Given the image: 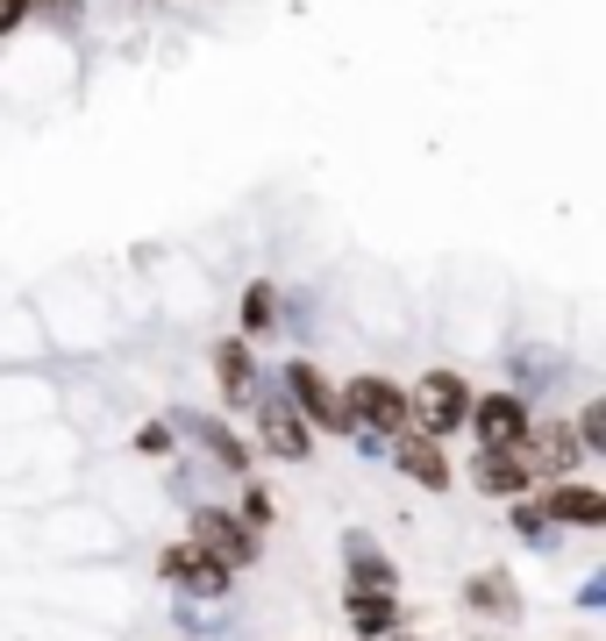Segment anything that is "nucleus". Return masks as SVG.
I'll use <instances>...</instances> for the list:
<instances>
[{
    "label": "nucleus",
    "instance_id": "obj_1",
    "mask_svg": "<svg viewBox=\"0 0 606 641\" xmlns=\"http://www.w3.org/2000/svg\"><path fill=\"white\" fill-rule=\"evenodd\" d=\"M343 421H364V427H407V400L392 385H378V378H357L350 385V400H343Z\"/></svg>",
    "mask_w": 606,
    "mask_h": 641
},
{
    "label": "nucleus",
    "instance_id": "obj_2",
    "mask_svg": "<svg viewBox=\"0 0 606 641\" xmlns=\"http://www.w3.org/2000/svg\"><path fill=\"white\" fill-rule=\"evenodd\" d=\"M414 414H421L429 435H443V427H457L464 414H472V400H464V385L443 371V378H429V385H421V406H414Z\"/></svg>",
    "mask_w": 606,
    "mask_h": 641
},
{
    "label": "nucleus",
    "instance_id": "obj_3",
    "mask_svg": "<svg viewBox=\"0 0 606 641\" xmlns=\"http://www.w3.org/2000/svg\"><path fill=\"white\" fill-rule=\"evenodd\" d=\"M472 427L485 435V449H513V442L528 435L521 400H507V392H499V400H478V406H472Z\"/></svg>",
    "mask_w": 606,
    "mask_h": 641
},
{
    "label": "nucleus",
    "instance_id": "obj_4",
    "mask_svg": "<svg viewBox=\"0 0 606 641\" xmlns=\"http://www.w3.org/2000/svg\"><path fill=\"white\" fill-rule=\"evenodd\" d=\"M193 534H201V548H215L221 571H236V563H250V556H257V542L229 521V513H201V528H193Z\"/></svg>",
    "mask_w": 606,
    "mask_h": 641
},
{
    "label": "nucleus",
    "instance_id": "obj_5",
    "mask_svg": "<svg viewBox=\"0 0 606 641\" xmlns=\"http://www.w3.org/2000/svg\"><path fill=\"white\" fill-rule=\"evenodd\" d=\"M285 378H293V400L307 406V414L322 421V427H350V421H343V400H336V392L322 385V371H314V363H293V371H285Z\"/></svg>",
    "mask_w": 606,
    "mask_h": 641
},
{
    "label": "nucleus",
    "instance_id": "obj_6",
    "mask_svg": "<svg viewBox=\"0 0 606 641\" xmlns=\"http://www.w3.org/2000/svg\"><path fill=\"white\" fill-rule=\"evenodd\" d=\"M164 571L186 577V585H201V591H221V585H229V571H221L207 548H193V542H186V548H172V556H164Z\"/></svg>",
    "mask_w": 606,
    "mask_h": 641
},
{
    "label": "nucleus",
    "instance_id": "obj_7",
    "mask_svg": "<svg viewBox=\"0 0 606 641\" xmlns=\"http://www.w3.org/2000/svg\"><path fill=\"white\" fill-rule=\"evenodd\" d=\"M400 470H407V478H421V485H443V478H450L443 449H435L429 435H407V442H400Z\"/></svg>",
    "mask_w": 606,
    "mask_h": 641
},
{
    "label": "nucleus",
    "instance_id": "obj_8",
    "mask_svg": "<svg viewBox=\"0 0 606 641\" xmlns=\"http://www.w3.org/2000/svg\"><path fill=\"white\" fill-rule=\"evenodd\" d=\"M550 513H556V521H578V528H599L606 521V499L585 492V485H564V492H550Z\"/></svg>",
    "mask_w": 606,
    "mask_h": 641
},
{
    "label": "nucleus",
    "instance_id": "obj_9",
    "mask_svg": "<svg viewBox=\"0 0 606 641\" xmlns=\"http://www.w3.org/2000/svg\"><path fill=\"white\" fill-rule=\"evenodd\" d=\"M478 485H485V492H521V485H528L521 456H513V449H485L478 456Z\"/></svg>",
    "mask_w": 606,
    "mask_h": 641
},
{
    "label": "nucleus",
    "instance_id": "obj_10",
    "mask_svg": "<svg viewBox=\"0 0 606 641\" xmlns=\"http://www.w3.org/2000/svg\"><path fill=\"white\" fill-rule=\"evenodd\" d=\"M264 442L279 456H307V435L293 427V414H279V406H264Z\"/></svg>",
    "mask_w": 606,
    "mask_h": 641
},
{
    "label": "nucleus",
    "instance_id": "obj_11",
    "mask_svg": "<svg viewBox=\"0 0 606 641\" xmlns=\"http://www.w3.org/2000/svg\"><path fill=\"white\" fill-rule=\"evenodd\" d=\"M221 385H229V400H250V357H242V343H221Z\"/></svg>",
    "mask_w": 606,
    "mask_h": 641
},
{
    "label": "nucleus",
    "instance_id": "obj_12",
    "mask_svg": "<svg viewBox=\"0 0 606 641\" xmlns=\"http://www.w3.org/2000/svg\"><path fill=\"white\" fill-rule=\"evenodd\" d=\"M350 620H357L364 634H378V628L392 620V606H386V599H357V606H350Z\"/></svg>",
    "mask_w": 606,
    "mask_h": 641
},
{
    "label": "nucleus",
    "instance_id": "obj_13",
    "mask_svg": "<svg viewBox=\"0 0 606 641\" xmlns=\"http://www.w3.org/2000/svg\"><path fill=\"white\" fill-rule=\"evenodd\" d=\"M242 320H250V328H264V320H271V293H264V285H250V300H242Z\"/></svg>",
    "mask_w": 606,
    "mask_h": 641
},
{
    "label": "nucleus",
    "instance_id": "obj_14",
    "mask_svg": "<svg viewBox=\"0 0 606 641\" xmlns=\"http://www.w3.org/2000/svg\"><path fill=\"white\" fill-rule=\"evenodd\" d=\"M22 14H29V0H0V36H8V29H22Z\"/></svg>",
    "mask_w": 606,
    "mask_h": 641
},
{
    "label": "nucleus",
    "instance_id": "obj_15",
    "mask_svg": "<svg viewBox=\"0 0 606 641\" xmlns=\"http://www.w3.org/2000/svg\"><path fill=\"white\" fill-rule=\"evenodd\" d=\"M585 442H606V406H585Z\"/></svg>",
    "mask_w": 606,
    "mask_h": 641
}]
</instances>
